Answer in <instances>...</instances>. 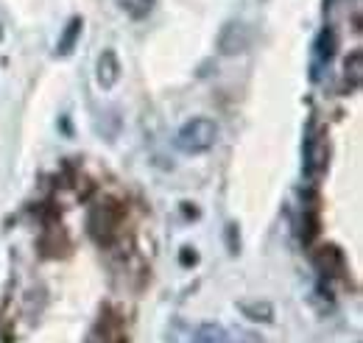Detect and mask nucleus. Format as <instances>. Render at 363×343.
Listing matches in <instances>:
<instances>
[{"instance_id":"f257e3e1","label":"nucleus","mask_w":363,"mask_h":343,"mask_svg":"<svg viewBox=\"0 0 363 343\" xmlns=\"http://www.w3.org/2000/svg\"><path fill=\"white\" fill-rule=\"evenodd\" d=\"M177 148L182 154H207L210 148H216L218 142V123L213 118H190L174 137Z\"/></svg>"},{"instance_id":"f03ea898","label":"nucleus","mask_w":363,"mask_h":343,"mask_svg":"<svg viewBox=\"0 0 363 343\" xmlns=\"http://www.w3.org/2000/svg\"><path fill=\"white\" fill-rule=\"evenodd\" d=\"M252 26L243 20H229L224 23V28L218 31V53L221 56H240L252 47Z\"/></svg>"},{"instance_id":"7ed1b4c3","label":"nucleus","mask_w":363,"mask_h":343,"mask_svg":"<svg viewBox=\"0 0 363 343\" xmlns=\"http://www.w3.org/2000/svg\"><path fill=\"white\" fill-rule=\"evenodd\" d=\"M118 223H121V213L112 201H104V204H95L87 218V226H90V235L98 243H109L112 235L118 232Z\"/></svg>"},{"instance_id":"20e7f679","label":"nucleus","mask_w":363,"mask_h":343,"mask_svg":"<svg viewBox=\"0 0 363 343\" xmlns=\"http://www.w3.org/2000/svg\"><path fill=\"white\" fill-rule=\"evenodd\" d=\"M327 140L313 131V126L308 129V140H305V171L311 179H316L318 173L327 168Z\"/></svg>"},{"instance_id":"39448f33","label":"nucleus","mask_w":363,"mask_h":343,"mask_svg":"<svg viewBox=\"0 0 363 343\" xmlns=\"http://www.w3.org/2000/svg\"><path fill=\"white\" fill-rule=\"evenodd\" d=\"M121 59L112 47H106L101 56H98V67H95V79L104 89H112V86L121 81Z\"/></svg>"},{"instance_id":"423d86ee","label":"nucleus","mask_w":363,"mask_h":343,"mask_svg":"<svg viewBox=\"0 0 363 343\" xmlns=\"http://www.w3.org/2000/svg\"><path fill=\"white\" fill-rule=\"evenodd\" d=\"M82 31H84V20L82 17H70L65 31H62V37H59V43H56V56H70L76 50L79 40H82Z\"/></svg>"},{"instance_id":"0eeeda50","label":"nucleus","mask_w":363,"mask_h":343,"mask_svg":"<svg viewBox=\"0 0 363 343\" xmlns=\"http://www.w3.org/2000/svg\"><path fill=\"white\" fill-rule=\"evenodd\" d=\"M240 313L257 324H272L274 321V307L269 301H240Z\"/></svg>"},{"instance_id":"6e6552de","label":"nucleus","mask_w":363,"mask_h":343,"mask_svg":"<svg viewBox=\"0 0 363 343\" xmlns=\"http://www.w3.org/2000/svg\"><path fill=\"white\" fill-rule=\"evenodd\" d=\"M193 343H232V338L221 324H201L193 335Z\"/></svg>"},{"instance_id":"1a4fd4ad","label":"nucleus","mask_w":363,"mask_h":343,"mask_svg":"<svg viewBox=\"0 0 363 343\" xmlns=\"http://www.w3.org/2000/svg\"><path fill=\"white\" fill-rule=\"evenodd\" d=\"M154 3L157 0H118L121 11H126L132 20H145L154 11Z\"/></svg>"},{"instance_id":"9d476101","label":"nucleus","mask_w":363,"mask_h":343,"mask_svg":"<svg viewBox=\"0 0 363 343\" xmlns=\"http://www.w3.org/2000/svg\"><path fill=\"white\" fill-rule=\"evenodd\" d=\"M227 246H229V254H238V252H240V232H238V223H229L227 226Z\"/></svg>"},{"instance_id":"9b49d317","label":"nucleus","mask_w":363,"mask_h":343,"mask_svg":"<svg viewBox=\"0 0 363 343\" xmlns=\"http://www.w3.org/2000/svg\"><path fill=\"white\" fill-rule=\"evenodd\" d=\"M179 259H182V265H196V259H199V254H196V252H190V249H182Z\"/></svg>"},{"instance_id":"f8f14e48","label":"nucleus","mask_w":363,"mask_h":343,"mask_svg":"<svg viewBox=\"0 0 363 343\" xmlns=\"http://www.w3.org/2000/svg\"><path fill=\"white\" fill-rule=\"evenodd\" d=\"M0 343H9V338H6V335H3V332H0Z\"/></svg>"}]
</instances>
